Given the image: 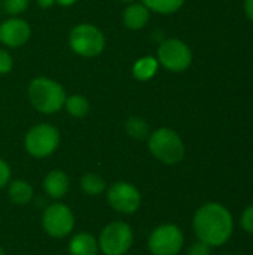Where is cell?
<instances>
[{"instance_id": "1", "label": "cell", "mask_w": 253, "mask_h": 255, "mask_svg": "<svg viewBox=\"0 0 253 255\" xmlns=\"http://www.w3.org/2000/svg\"><path fill=\"white\" fill-rule=\"evenodd\" d=\"M192 229L197 239L210 248L222 247L234 233V220L227 206L218 202H209L195 211Z\"/></svg>"}, {"instance_id": "2", "label": "cell", "mask_w": 253, "mask_h": 255, "mask_svg": "<svg viewBox=\"0 0 253 255\" xmlns=\"http://www.w3.org/2000/svg\"><path fill=\"white\" fill-rule=\"evenodd\" d=\"M66 91L57 81L39 76L30 81L28 84V99L31 106L45 115L57 114L64 108L66 102Z\"/></svg>"}, {"instance_id": "3", "label": "cell", "mask_w": 253, "mask_h": 255, "mask_svg": "<svg viewBox=\"0 0 253 255\" xmlns=\"http://www.w3.org/2000/svg\"><path fill=\"white\" fill-rule=\"evenodd\" d=\"M151 154L167 166L179 164L185 157V145L182 137L171 128L163 127L152 131L148 137Z\"/></svg>"}, {"instance_id": "4", "label": "cell", "mask_w": 253, "mask_h": 255, "mask_svg": "<svg viewBox=\"0 0 253 255\" xmlns=\"http://www.w3.org/2000/svg\"><path fill=\"white\" fill-rule=\"evenodd\" d=\"M97 241L103 255H125L134 244V232L124 221H112L104 226Z\"/></svg>"}, {"instance_id": "5", "label": "cell", "mask_w": 253, "mask_h": 255, "mask_svg": "<svg viewBox=\"0 0 253 255\" xmlns=\"http://www.w3.org/2000/svg\"><path fill=\"white\" fill-rule=\"evenodd\" d=\"M60 139V131L55 126L42 123L27 131L24 137V146L31 157L46 158L57 151Z\"/></svg>"}, {"instance_id": "6", "label": "cell", "mask_w": 253, "mask_h": 255, "mask_svg": "<svg viewBox=\"0 0 253 255\" xmlns=\"http://www.w3.org/2000/svg\"><path fill=\"white\" fill-rule=\"evenodd\" d=\"M76 218L73 211L63 202L48 205L42 215V227L45 233L54 239H64L73 233Z\"/></svg>"}, {"instance_id": "7", "label": "cell", "mask_w": 253, "mask_h": 255, "mask_svg": "<svg viewBox=\"0 0 253 255\" xmlns=\"http://www.w3.org/2000/svg\"><path fill=\"white\" fill-rule=\"evenodd\" d=\"M69 45L81 57H95L103 52L106 39L100 28L92 24H78L69 34Z\"/></svg>"}, {"instance_id": "8", "label": "cell", "mask_w": 253, "mask_h": 255, "mask_svg": "<svg viewBox=\"0 0 253 255\" xmlns=\"http://www.w3.org/2000/svg\"><path fill=\"white\" fill-rule=\"evenodd\" d=\"M183 245V232L176 224H161L148 238V250L152 255H177Z\"/></svg>"}, {"instance_id": "9", "label": "cell", "mask_w": 253, "mask_h": 255, "mask_svg": "<svg viewBox=\"0 0 253 255\" xmlns=\"http://www.w3.org/2000/svg\"><path fill=\"white\" fill-rule=\"evenodd\" d=\"M109 206L122 215H133L140 209L142 193L139 188L127 181H118L106 190Z\"/></svg>"}, {"instance_id": "10", "label": "cell", "mask_w": 253, "mask_h": 255, "mask_svg": "<svg viewBox=\"0 0 253 255\" xmlns=\"http://www.w3.org/2000/svg\"><path fill=\"white\" fill-rule=\"evenodd\" d=\"M192 61L189 46L179 39H167L158 48V63L171 72H183Z\"/></svg>"}, {"instance_id": "11", "label": "cell", "mask_w": 253, "mask_h": 255, "mask_svg": "<svg viewBox=\"0 0 253 255\" xmlns=\"http://www.w3.org/2000/svg\"><path fill=\"white\" fill-rule=\"evenodd\" d=\"M31 36L28 22L19 16H10L0 24V42L9 48L22 46Z\"/></svg>"}, {"instance_id": "12", "label": "cell", "mask_w": 253, "mask_h": 255, "mask_svg": "<svg viewBox=\"0 0 253 255\" xmlns=\"http://www.w3.org/2000/svg\"><path fill=\"white\" fill-rule=\"evenodd\" d=\"M43 191L45 194L52 199V200H61L70 188V179L66 175V172L63 170H51L49 173H46V176L43 178Z\"/></svg>"}, {"instance_id": "13", "label": "cell", "mask_w": 253, "mask_h": 255, "mask_svg": "<svg viewBox=\"0 0 253 255\" xmlns=\"http://www.w3.org/2000/svg\"><path fill=\"white\" fill-rule=\"evenodd\" d=\"M67 250L70 255H97L100 253L97 238L88 232H79L73 235Z\"/></svg>"}, {"instance_id": "14", "label": "cell", "mask_w": 253, "mask_h": 255, "mask_svg": "<svg viewBox=\"0 0 253 255\" xmlns=\"http://www.w3.org/2000/svg\"><path fill=\"white\" fill-rule=\"evenodd\" d=\"M149 15L151 10L143 3H130L122 13V19L127 28L140 30L148 24Z\"/></svg>"}, {"instance_id": "15", "label": "cell", "mask_w": 253, "mask_h": 255, "mask_svg": "<svg viewBox=\"0 0 253 255\" xmlns=\"http://www.w3.org/2000/svg\"><path fill=\"white\" fill-rule=\"evenodd\" d=\"M7 197L12 203L24 206L28 205L34 197V190L28 181L13 179L7 184Z\"/></svg>"}, {"instance_id": "16", "label": "cell", "mask_w": 253, "mask_h": 255, "mask_svg": "<svg viewBox=\"0 0 253 255\" xmlns=\"http://www.w3.org/2000/svg\"><path fill=\"white\" fill-rule=\"evenodd\" d=\"M158 70V60L155 57L146 55L139 58L133 66V75L139 81H149L155 76Z\"/></svg>"}, {"instance_id": "17", "label": "cell", "mask_w": 253, "mask_h": 255, "mask_svg": "<svg viewBox=\"0 0 253 255\" xmlns=\"http://www.w3.org/2000/svg\"><path fill=\"white\" fill-rule=\"evenodd\" d=\"M81 190L86 194V196H100L103 194L106 190H107V184L106 181L97 175V173H92V172H88L85 173L82 178H81Z\"/></svg>"}, {"instance_id": "18", "label": "cell", "mask_w": 253, "mask_h": 255, "mask_svg": "<svg viewBox=\"0 0 253 255\" xmlns=\"http://www.w3.org/2000/svg\"><path fill=\"white\" fill-rule=\"evenodd\" d=\"M64 109L73 118H84L89 112V102L81 94H73L70 97H66Z\"/></svg>"}, {"instance_id": "19", "label": "cell", "mask_w": 253, "mask_h": 255, "mask_svg": "<svg viewBox=\"0 0 253 255\" xmlns=\"http://www.w3.org/2000/svg\"><path fill=\"white\" fill-rule=\"evenodd\" d=\"M125 131L131 139L136 140H145L151 134L149 124L142 117H130L125 121Z\"/></svg>"}, {"instance_id": "20", "label": "cell", "mask_w": 253, "mask_h": 255, "mask_svg": "<svg viewBox=\"0 0 253 255\" xmlns=\"http://www.w3.org/2000/svg\"><path fill=\"white\" fill-rule=\"evenodd\" d=\"M185 0H142V3L157 13H173L183 4Z\"/></svg>"}, {"instance_id": "21", "label": "cell", "mask_w": 253, "mask_h": 255, "mask_svg": "<svg viewBox=\"0 0 253 255\" xmlns=\"http://www.w3.org/2000/svg\"><path fill=\"white\" fill-rule=\"evenodd\" d=\"M30 0H1L3 10L10 16H18L27 10Z\"/></svg>"}, {"instance_id": "22", "label": "cell", "mask_w": 253, "mask_h": 255, "mask_svg": "<svg viewBox=\"0 0 253 255\" xmlns=\"http://www.w3.org/2000/svg\"><path fill=\"white\" fill-rule=\"evenodd\" d=\"M240 226H242V229H243L246 233L253 235V205L248 206V208L242 212Z\"/></svg>"}, {"instance_id": "23", "label": "cell", "mask_w": 253, "mask_h": 255, "mask_svg": "<svg viewBox=\"0 0 253 255\" xmlns=\"http://www.w3.org/2000/svg\"><path fill=\"white\" fill-rule=\"evenodd\" d=\"M13 67L12 55L6 49H0V75H7Z\"/></svg>"}, {"instance_id": "24", "label": "cell", "mask_w": 253, "mask_h": 255, "mask_svg": "<svg viewBox=\"0 0 253 255\" xmlns=\"http://www.w3.org/2000/svg\"><path fill=\"white\" fill-rule=\"evenodd\" d=\"M210 251H212V248L207 244H204L201 241H197V242L189 245L186 255H210Z\"/></svg>"}, {"instance_id": "25", "label": "cell", "mask_w": 253, "mask_h": 255, "mask_svg": "<svg viewBox=\"0 0 253 255\" xmlns=\"http://www.w3.org/2000/svg\"><path fill=\"white\" fill-rule=\"evenodd\" d=\"M9 182H10V167L4 160L0 158V190L7 187Z\"/></svg>"}, {"instance_id": "26", "label": "cell", "mask_w": 253, "mask_h": 255, "mask_svg": "<svg viewBox=\"0 0 253 255\" xmlns=\"http://www.w3.org/2000/svg\"><path fill=\"white\" fill-rule=\"evenodd\" d=\"M245 10H246V15L253 21V0L245 1Z\"/></svg>"}, {"instance_id": "27", "label": "cell", "mask_w": 253, "mask_h": 255, "mask_svg": "<svg viewBox=\"0 0 253 255\" xmlns=\"http://www.w3.org/2000/svg\"><path fill=\"white\" fill-rule=\"evenodd\" d=\"M54 3H55V0H37V4H39L40 7H43V9L51 7Z\"/></svg>"}, {"instance_id": "28", "label": "cell", "mask_w": 253, "mask_h": 255, "mask_svg": "<svg viewBox=\"0 0 253 255\" xmlns=\"http://www.w3.org/2000/svg\"><path fill=\"white\" fill-rule=\"evenodd\" d=\"M78 0H55V3L61 4V6H72L73 3H76Z\"/></svg>"}, {"instance_id": "29", "label": "cell", "mask_w": 253, "mask_h": 255, "mask_svg": "<svg viewBox=\"0 0 253 255\" xmlns=\"http://www.w3.org/2000/svg\"><path fill=\"white\" fill-rule=\"evenodd\" d=\"M119 1H124V3H133V0H119Z\"/></svg>"}, {"instance_id": "30", "label": "cell", "mask_w": 253, "mask_h": 255, "mask_svg": "<svg viewBox=\"0 0 253 255\" xmlns=\"http://www.w3.org/2000/svg\"><path fill=\"white\" fill-rule=\"evenodd\" d=\"M0 255H6V253H4V250H3V248H0Z\"/></svg>"}, {"instance_id": "31", "label": "cell", "mask_w": 253, "mask_h": 255, "mask_svg": "<svg viewBox=\"0 0 253 255\" xmlns=\"http://www.w3.org/2000/svg\"><path fill=\"white\" fill-rule=\"evenodd\" d=\"M0 6H1V0H0Z\"/></svg>"}]
</instances>
